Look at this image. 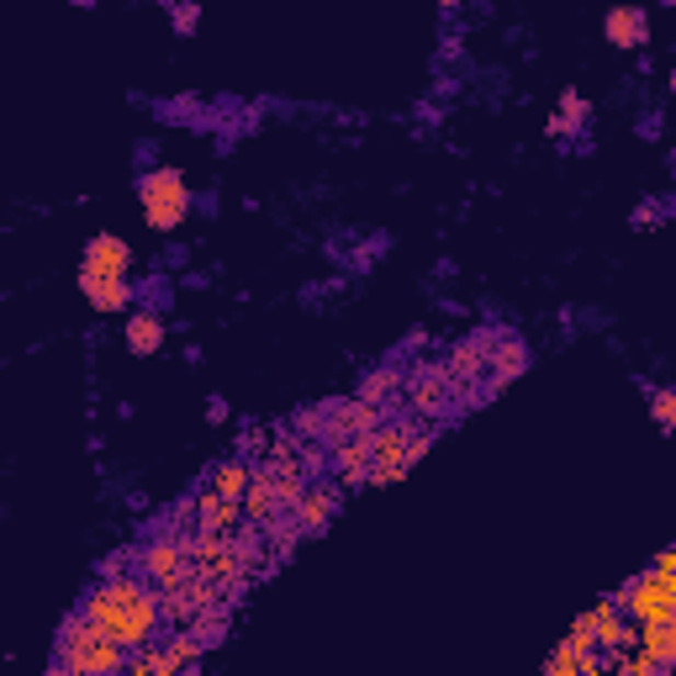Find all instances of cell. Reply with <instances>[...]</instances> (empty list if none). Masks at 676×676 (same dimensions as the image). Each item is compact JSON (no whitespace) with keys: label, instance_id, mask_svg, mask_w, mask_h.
Here are the masks:
<instances>
[{"label":"cell","instance_id":"cell-1","mask_svg":"<svg viewBox=\"0 0 676 676\" xmlns=\"http://www.w3.org/2000/svg\"><path fill=\"white\" fill-rule=\"evenodd\" d=\"M75 614L85 618V623H95V629H101L112 645H122V650L159 645V629H164L159 597H153V587H148L144 576H133V571L95 582Z\"/></svg>","mask_w":676,"mask_h":676},{"label":"cell","instance_id":"cell-2","mask_svg":"<svg viewBox=\"0 0 676 676\" xmlns=\"http://www.w3.org/2000/svg\"><path fill=\"white\" fill-rule=\"evenodd\" d=\"M54 661H59L69 676H122L127 650L112 645V640H106L95 623H85L80 614H69L59 629V645H54Z\"/></svg>","mask_w":676,"mask_h":676},{"label":"cell","instance_id":"cell-3","mask_svg":"<svg viewBox=\"0 0 676 676\" xmlns=\"http://www.w3.org/2000/svg\"><path fill=\"white\" fill-rule=\"evenodd\" d=\"M614 608L629 623H640V629H650V623H676V571H655L650 565L645 576H634L629 587L614 597Z\"/></svg>","mask_w":676,"mask_h":676},{"label":"cell","instance_id":"cell-4","mask_svg":"<svg viewBox=\"0 0 676 676\" xmlns=\"http://www.w3.org/2000/svg\"><path fill=\"white\" fill-rule=\"evenodd\" d=\"M138 202H144V217L153 233H175L191 211V185L180 180V170H148L138 180Z\"/></svg>","mask_w":676,"mask_h":676},{"label":"cell","instance_id":"cell-5","mask_svg":"<svg viewBox=\"0 0 676 676\" xmlns=\"http://www.w3.org/2000/svg\"><path fill=\"white\" fill-rule=\"evenodd\" d=\"M138 571H144V582L153 592L180 587V576L191 571V539H175L170 529L159 534V539H148L144 550H138Z\"/></svg>","mask_w":676,"mask_h":676},{"label":"cell","instance_id":"cell-6","mask_svg":"<svg viewBox=\"0 0 676 676\" xmlns=\"http://www.w3.org/2000/svg\"><path fill=\"white\" fill-rule=\"evenodd\" d=\"M344 507V492H339V481H307V492L301 502L291 507V524L301 539H312V534H323L333 524V513Z\"/></svg>","mask_w":676,"mask_h":676},{"label":"cell","instance_id":"cell-7","mask_svg":"<svg viewBox=\"0 0 676 676\" xmlns=\"http://www.w3.org/2000/svg\"><path fill=\"white\" fill-rule=\"evenodd\" d=\"M381 423H386V412L370 408V402H359V397H350V402H328L323 444L333 449V444H344V439H365V434H376Z\"/></svg>","mask_w":676,"mask_h":676},{"label":"cell","instance_id":"cell-8","mask_svg":"<svg viewBox=\"0 0 676 676\" xmlns=\"http://www.w3.org/2000/svg\"><path fill=\"white\" fill-rule=\"evenodd\" d=\"M127 270H133V249H127V238L95 233L85 243V265H80V280H127Z\"/></svg>","mask_w":676,"mask_h":676},{"label":"cell","instance_id":"cell-9","mask_svg":"<svg viewBox=\"0 0 676 676\" xmlns=\"http://www.w3.org/2000/svg\"><path fill=\"white\" fill-rule=\"evenodd\" d=\"M524 370H529V344L518 333H497V344L486 354V397L502 391L507 381H518Z\"/></svg>","mask_w":676,"mask_h":676},{"label":"cell","instance_id":"cell-10","mask_svg":"<svg viewBox=\"0 0 676 676\" xmlns=\"http://www.w3.org/2000/svg\"><path fill=\"white\" fill-rule=\"evenodd\" d=\"M587 623H592V640H597V650H608V655L634 650V623H629V618L614 608V597L592 603V608H587Z\"/></svg>","mask_w":676,"mask_h":676},{"label":"cell","instance_id":"cell-11","mask_svg":"<svg viewBox=\"0 0 676 676\" xmlns=\"http://www.w3.org/2000/svg\"><path fill=\"white\" fill-rule=\"evenodd\" d=\"M417 423H391L386 417L376 434H365V444H370V466H381V471H412L408 466V439Z\"/></svg>","mask_w":676,"mask_h":676},{"label":"cell","instance_id":"cell-12","mask_svg":"<svg viewBox=\"0 0 676 676\" xmlns=\"http://www.w3.org/2000/svg\"><path fill=\"white\" fill-rule=\"evenodd\" d=\"M408 402H412V412H423V417L449 412V376H444V365H417V370H412Z\"/></svg>","mask_w":676,"mask_h":676},{"label":"cell","instance_id":"cell-13","mask_svg":"<svg viewBox=\"0 0 676 676\" xmlns=\"http://www.w3.org/2000/svg\"><path fill=\"white\" fill-rule=\"evenodd\" d=\"M238 529H243V502H228L202 486V497H196V534H238Z\"/></svg>","mask_w":676,"mask_h":676},{"label":"cell","instance_id":"cell-14","mask_svg":"<svg viewBox=\"0 0 676 676\" xmlns=\"http://www.w3.org/2000/svg\"><path fill=\"white\" fill-rule=\"evenodd\" d=\"M603 32H608L614 48H640V43H650V22H645L640 5H614L608 22H603Z\"/></svg>","mask_w":676,"mask_h":676},{"label":"cell","instance_id":"cell-15","mask_svg":"<svg viewBox=\"0 0 676 676\" xmlns=\"http://www.w3.org/2000/svg\"><path fill=\"white\" fill-rule=\"evenodd\" d=\"M243 524H254V529H265L270 518H280V507H275V492H270V476L265 466H254V476H249V492H243Z\"/></svg>","mask_w":676,"mask_h":676},{"label":"cell","instance_id":"cell-16","mask_svg":"<svg viewBox=\"0 0 676 676\" xmlns=\"http://www.w3.org/2000/svg\"><path fill=\"white\" fill-rule=\"evenodd\" d=\"M328 455H333V466H328V471H339V481H344V486H365V476H370V444H365V439H344V444H333Z\"/></svg>","mask_w":676,"mask_h":676},{"label":"cell","instance_id":"cell-17","mask_svg":"<svg viewBox=\"0 0 676 676\" xmlns=\"http://www.w3.org/2000/svg\"><path fill=\"white\" fill-rule=\"evenodd\" d=\"M202 655H206V645L191 634V629H175L170 640H159V661H164V672H170V676L202 666Z\"/></svg>","mask_w":676,"mask_h":676},{"label":"cell","instance_id":"cell-18","mask_svg":"<svg viewBox=\"0 0 676 676\" xmlns=\"http://www.w3.org/2000/svg\"><path fill=\"white\" fill-rule=\"evenodd\" d=\"M634 650L645 655L650 666H666V672H672L676 666V623H650V629H640V634H634Z\"/></svg>","mask_w":676,"mask_h":676},{"label":"cell","instance_id":"cell-19","mask_svg":"<svg viewBox=\"0 0 676 676\" xmlns=\"http://www.w3.org/2000/svg\"><path fill=\"white\" fill-rule=\"evenodd\" d=\"M254 466H265V460H254ZM265 476H270V492H275V507L280 513H291L296 502H301V492H307V476H301V466H265Z\"/></svg>","mask_w":676,"mask_h":676},{"label":"cell","instance_id":"cell-20","mask_svg":"<svg viewBox=\"0 0 676 676\" xmlns=\"http://www.w3.org/2000/svg\"><path fill=\"white\" fill-rule=\"evenodd\" d=\"M249 476H254V466H249V460H222L217 471L206 476V492H217V497L238 502L243 492H249Z\"/></svg>","mask_w":676,"mask_h":676},{"label":"cell","instance_id":"cell-21","mask_svg":"<svg viewBox=\"0 0 676 676\" xmlns=\"http://www.w3.org/2000/svg\"><path fill=\"white\" fill-rule=\"evenodd\" d=\"M228 623H233V603H211V608H202L185 629H191L202 645H222V640H228Z\"/></svg>","mask_w":676,"mask_h":676},{"label":"cell","instance_id":"cell-22","mask_svg":"<svg viewBox=\"0 0 676 676\" xmlns=\"http://www.w3.org/2000/svg\"><path fill=\"white\" fill-rule=\"evenodd\" d=\"M402 391V370L397 365H376L365 381H359V402H370V408H381L386 412V402Z\"/></svg>","mask_w":676,"mask_h":676},{"label":"cell","instance_id":"cell-23","mask_svg":"<svg viewBox=\"0 0 676 676\" xmlns=\"http://www.w3.org/2000/svg\"><path fill=\"white\" fill-rule=\"evenodd\" d=\"M80 291L95 312H127V301H133V286L127 280H80Z\"/></svg>","mask_w":676,"mask_h":676},{"label":"cell","instance_id":"cell-24","mask_svg":"<svg viewBox=\"0 0 676 676\" xmlns=\"http://www.w3.org/2000/svg\"><path fill=\"white\" fill-rule=\"evenodd\" d=\"M159 344H164V318H159V312H133V318H127V350L153 354Z\"/></svg>","mask_w":676,"mask_h":676},{"label":"cell","instance_id":"cell-25","mask_svg":"<svg viewBox=\"0 0 676 676\" xmlns=\"http://www.w3.org/2000/svg\"><path fill=\"white\" fill-rule=\"evenodd\" d=\"M587 95H576V90H565V101H560V117L550 122V133H555V138H565V133H576V127H582V122H587Z\"/></svg>","mask_w":676,"mask_h":676},{"label":"cell","instance_id":"cell-26","mask_svg":"<svg viewBox=\"0 0 676 676\" xmlns=\"http://www.w3.org/2000/svg\"><path fill=\"white\" fill-rule=\"evenodd\" d=\"M260 539H265V550H275V555H291V545L301 539L291 524V513H280V518H270L265 529H260Z\"/></svg>","mask_w":676,"mask_h":676},{"label":"cell","instance_id":"cell-27","mask_svg":"<svg viewBox=\"0 0 676 676\" xmlns=\"http://www.w3.org/2000/svg\"><path fill=\"white\" fill-rule=\"evenodd\" d=\"M122 676H170V672H164V661H159V645H144V650H127Z\"/></svg>","mask_w":676,"mask_h":676},{"label":"cell","instance_id":"cell-28","mask_svg":"<svg viewBox=\"0 0 676 676\" xmlns=\"http://www.w3.org/2000/svg\"><path fill=\"white\" fill-rule=\"evenodd\" d=\"M650 412H655V428H661V434H672V428H676V391H672V386L650 391Z\"/></svg>","mask_w":676,"mask_h":676},{"label":"cell","instance_id":"cell-29","mask_svg":"<svg viewBox=\"0 0 676 676\" xmlns=\"http://www.w3.org/2000/svg\"><path fill=\"white\" fill-rule=\"evenodd\" d=\"M296 439H323V428H328V408H301L296 412Z\"/></svg>","mask_w":676,"mask_h":676},{"label":"cell","instance_id":"cell-30","mask_svg":"<svg viewBox=\"0 0 676 676\" xmlns=\"http://www.w3.org/2000/svg\"><path fill=\"white\" fill-rule=\"evenodd\" d=\"M576 666H582V655H576V650L560 640V650L550 655V661H545V672H539V676H576Z\"/></svg>","mask_w":676,"mask_h":676},{"label":"cell","instance_id":"cell-31","mask_svg":"<svg viewBox=\"0 0 676 676\" xmlns=\"http://www.w3.org/2000/svg\"><path fill=\"white\" fill-rule=\"evenodd\" d=\"M565 645L576 650V655H597V640H592V623H587V614L576 618V629L565 634Z\"/></svg>","mask_w":676,"mask_h":676},{"label":"cell","instance_id":"cell-32","mask_svg":"<svg viewBox=\"0 0 676 676\" xmlns=\"http://www.w3.org/2000/svg\"><path fill=\"white\" fill-rule=\"evenodd\" d=\"M434 439H439V428H412V439H408V466H417L428 449H434Z\"/></svg>","mask_w":676,"mask_h":676},{"label":"cell","instance_id":"cell-33","mask_svg":"<svg viewBox=\"0 0 676 676\" xmlns=\"http://www.w3.org/2000/svg\"><path fill=\"white\" fill-rule=\"evenodd\" d=\"M623 661H629V672H634V676H672L666 666H650V661L640 655V650H623Z\"/></svg>","mask_w":676,"mask_h":676},{"label":"cell","instance_id":"cell-34","mask_svg":"<svg viewBox=\"0 0 676 676\" xmlns=\"http://www.w3.org/2000/svg\"><path fill=\"white\" fill-rule=\"evenodd\" d=\"M265 449H270L265 428H249V434H243V455H254V460H260V455H265Z\"/></svg>","mask_w":676,"mask_h":676},{"label":"cell","instance_id":"cell-35","mask_svg":"<svg viewBox=\"0 0 676 676\" xmlns=\"http://www.w3.org/2000/svg\"><path fill=\"white\" fill-rule=\"evenodd\" d=\"M175 27H180V32L196 27V11H191V5H185V11H175Z\"/></svg>","mask_w":676,"mask_h":676}]
</instances>
